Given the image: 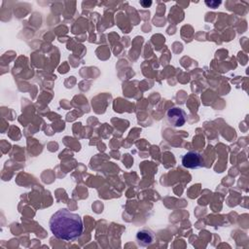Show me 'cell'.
<instances>
[{"mask_svg": "<svg viewBox=\"0 0 249 249\" xmlns=\"http://www.w3.org/2000/svg\"><path fill=\"white\" fill-rule=\"evenodd\" d=\"M140 5L143 7V8H148L152 5V1H140Z\"/></svg>", "mask_w": 249, "mask_h": 249, "instance_id": "obj_6", "label": "cell"}, {"mask_svg": "<svg viewBox=\"0 0 249 249\" xmlns=\"http://www.w3.org/2000/svg\"><path fill=\"white\" fill-rule=\"evenodd\" d=\"M166 118L168 123L174 127L183 126L187 121L186 112L180 107H172L167 110Z\"/></svg>", "mask_w": 249, "mask_h": 249, "instance_id": "obj_3", "label": "cell"}, {"mask_svg": "<svg viewBox=\"0 0 249 249\" xmlns=\"http://www.w3.org/2000/svg\"><path fill=\"white\" fill-rule=\"evenodd\" d=\"M49 225L51 231L56 238L66 241L77 239L82 235L84 231L81 216L65 208L53 213Z\"/></svg>", "mask_w": 249, "mask_h": 249, "instance_id": "obj_1", "label": "cell"}, {"mask_svg": "<svg viewBox=\"0 0 249 249\" xmlns=\"http://www.w3.org/2000/svg\"><path fill=\"white\" fill-rule=\"evenodd\" d=\"M182 165L186 168L196 169L204 166V160L202 156L196 151H189L187 152L181 160Z\"/></svg>", "mask_w": 249, "mask_h": 249, "instance_id": "obj_2", "label": "cell"}, {"mask_svg": "<svg viewBox=\"0 0 249 249\" xmlns=\"http://www.w3.org/2000/svg\"><path fill=\"white\" fill-rule=\"evenodd\" d=\"M135 239L139 246L147 247L152 245L155 242L156 236H155V233L150 229L144 228L137 231Z\"/></svg>", "mask_w": 249, "mask_h": 249, "instance_id": "obj_4", "label": "cell"}, {"mask_svg": "<svg viewBox=\"0 0 249 249\" xmlns=\"http://www.w3.org/2000/svg\"><path fill=\"white\" fill-rule=\"evenodd\" d=\"M205 4L210 8H218V6L221 4V1H205Z\"/></svg>", "mask_w": 249, "mask_h": 249, "instance_id": "obj_5", "label": "cell"}]
</instances>
